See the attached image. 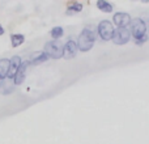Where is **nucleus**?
Listing matches in <instances>:
<instances>
[{
    "label": "nucleus",
    "instance_id": "obj_1",
    "mask_svg": "<svg viewBox=\"0 0 149 144\" xmlns=\"http://www.w3.org/2000/svg\"><path fill=\"white\" fill-rule=\"evenodd\" d=\"M94 42H95V33L93 30H90V29H84L80 33L76 45L80 51L85 52V51H89L94 46Z\"/></svg>",
    "mask_w": 149,
    "mask_h": 144
},
{
    "label": "nucleus",
    "instance_id": "obj_2",
    "mask_svg": "<svg viewBox=\"0 0 149 144\" xmlns=\"http://www.w3.org/2000/svg\"><path fill=\"white\" fill-rule=\"evenodd\" d=\"M45 52L49 58L60 59L63 58V45L59 41H50L45 45Z\"/></svg>",
    "mask_w": 149,
    "mask_h": 144
},
{
    "label": "nucleus",
    "instance_id": "obj_3",
    "mask_svg": "<svg viewBox=\"0 0 149 144\" xmlns=\"http://www.w3.org/2000/svg\"><path fill=\"white\" fill-rule=\"evenodd\" d=\"M131 36H134L135 39H139L141 37L147 36V24L143 18H134L131 20Z\"/></svg>",
    "mask_w": 149,
    "mask_h": 144
},
{
    "label": "nucleus",
    "instance_id": "obj_4",
    "mask_svg": "<svg viewBox=\"0 0 149 144\" xmlns=\"http://www.w3.org/2000/svg\"><path fill=\"white\" fill-rule=\"evenodd\" d=\"M114 26L110 21L107 20H103L98 24V28H97V31H98V36L101 37L102 41H110L113 38V34H114Z\"/></svg>",
    "mask_w": 149,
    "mask_h": 144
},
{
    "label": "nucleus",
    "instance_id": "obj_5",
    "mask_svg": "<svg viewBox=\"0 0 149 144\" xmlns=\"http://www.w3.org/2000/svg\"><path fill=\"white\" fill-rule=\"evenodd\" d=\"M130 38H131V31H130L128 28H118L116 30H114V34H113V42L115 45H126L128 43Z\"/></svg>",
    "mask_w": 149,
    "mask_h": 144
},
{
    "label": "nucleus",
    "instance_id": "obj_6",
    "mask_svg": "<svg viewBox=\"0 0 149 144\" xmlns=\"http://www.w3.org/2000/svg\"><path fill=\"white\" fill-rule=\"evenodd\" d=\"M131 20H132L131 16L126 12H118V13H115L113 17L114 24H115L118 28H127V25L131 24Z\"/></svg>",
    "mask_w": 149,
    "mask_h": 144
},
{
    "label": "nucleus",
    "instance_id": "obj_7",
    "mask_svg": "<svg viewBox=\"0 0 149 144\" xmlns=\"http://www.w3.org/2000/svg\"><path fill=\"white\" fill-rule=\"evenodd\" d=\"M77 51H79V49H77L76 42L70 39V41L63 46V58H65V59H73L77 55Z\"/></svg>",
    "mask_w": 149,
    "mask_h": 144
},
{
    "label": "nucleus",
    "instance_id": "obj_8",
    "mask_svg": "<svg viewBox=\"0 0 149 144\" xmlns=\"http://www.w3.org/2000/svg\"><path fill=\"white\" fill-rule=\"evenodd\" d=\"M28 66H29V62H21L20 67L17 68L15 77H13V80H15V84H16V85H20V84H22V82L25 81Z\"/></svg>",
    "mask_w": 149,
    "mask_h": 144
},
{
    "label": "nucleus",
    "instance_id": "obj_9",
    "mask_svg": "<svg viewBox=\"0 0 149 144\" xmlns=\"http://www.w3.org/2000/svg\"><path fill=\"white\" fill-rule=\"evenodd\" d=\"M21 62H22V60H21V58L18 57V55H15L12 59H9V70H8V73H7L8 79H13V77H15L16 71L20 67Z\"/></svg>",
    "mask_w": 149,
    "mask_h": 144
},
{
    "label": "nucleus",
    "instance_id": "obj_10",
    "mask_svg": "<svg viewBox=\"0 0 149 144\" xmlns=\"http://www.w3.org/2000/svg\"><path fill=\"white\" fill-rule=\"evenodd\" d=\"M8 70H9V59L7 58L0 59V80H4L7 77Z\"/></svg>",
    "mask_w": 149,
    "mask_h": 144
},
{
    "label": "nucleus",
    "instance_id": "obj_11",
    "mask_svg": "<svg viewBox=\"0 0 149 144\" xmlns=\"http://www.w3.org/2000/svg\"><path fill=\"white\" fill-rule=\"evenodd\" d=\"M47 59H49V57L46 55V52L45 51H38V52H36V54L33 55V58H31V63H33V64H41V63L46 62Z\"/></svg>",
    "mask_w": 149,
    "mask_h": 144
},
{
    "label": "nucleus",
    "instance_id": "obj_12",
    "mask_svg": "<svg viewBox=\"0 0 149 144\" xmlns=\"http://www.w3.org/2000/svg\"><path fill=\"white\" fill-rule=\"evenodd\" d=\"M81 10H82V4L81 3H72V4H70V7L67 8L65 15L72 16V15H74V13H80Z\"/></svg>",
    "mask_w": 149,
    "mask_h": 144
},
{
    "label": "nucleus",
    "instance_id": "obj_13",
    "mask_svg": "<svg viewBox=\"0 0 149 144\" xmlns=\"http://www.w3.org/2000/svg\"><path fill=\"white\" fill-rule=\"evenodd\" d=\"M97 8L100 10H102V12H105V13L113 12V5H111L110 3H107L106 0H98L97 1Z\"/></svg>",
    "mask_w": 149,
    "mask_h": 144
},
{
    "label": "nucleus",
    "instance_id": "obj_14",
    "mask_svg": "<svg viewBox=\"0 0 149 144\" xmlns=\"http://www.w3.org/2000/svg\"><path fill=\"white\" fill-rule=\"evenodd\" d=\"M10 41H12V46L13 47H18L24 43L25 41V37L22 34H12L10 36Z\"/></svg>",
    "mask_w": 149,
    "mask_h": 144
},
{
    "label": "nucleus",
    "instance_id": "obj_15",
    "mask_svg": "<svg viewBox=\"0 0 149 144\" xmlns=\"http://www.w3.org/2000/svg\"><path fill=\"white\" fill-rule=\"evenodd\" d=\"M50 34H51V37H52V39H54V41H58L59 38H62V37H63L64 30H63L62 26H55V28L51 29Z\"/></svg>",
    "mask_w": 149,
    "mask_h": 144
},
{
    "label": "nucleus",
    "instance_id": "obj_16",
    "mask_svg": "<svg viewBox=\"0 0 149 144\" xmlns=\"http://www.w3.org/2000/svg\"><path fill=\"white\" fill-rule=\"evenodd\" d=\"M147 41H148V36H144V37H141V38H139V39H135V43L136 45H144Z\"/></svg>",
    "mask_w": 149,
    "mask_h": 144
},
{
    "label": "nucleus",
    "instance_id": "obj_17",
    "mask_svg": "<svg viewBox=\"0 0 149 144\" xmlns=\"http://www.w3.org/2000/svg\"><path fill=\"white\" fill-rule=\"evenodd\" d=\"M4 33H5V31H4V28H3V26L0 25V36H3Z\"/></svg>",
    "mask_w": 149,
    "mask_h": 144
},
{
    "label": "nucleus",
    "instance_id": "obj_18",
    "mask_svg": "<svg viewBox=\"0 0 149 144\" xmlns=\"http://www.w3.org/2000/svg\"><path fill=\"white\" fill-rule=\"evenodd\" d=\"M3 87V80H0V88Z\"/></svg>",
    "mask_w": 149,
    "mask_h": 144
}]
</instances>
